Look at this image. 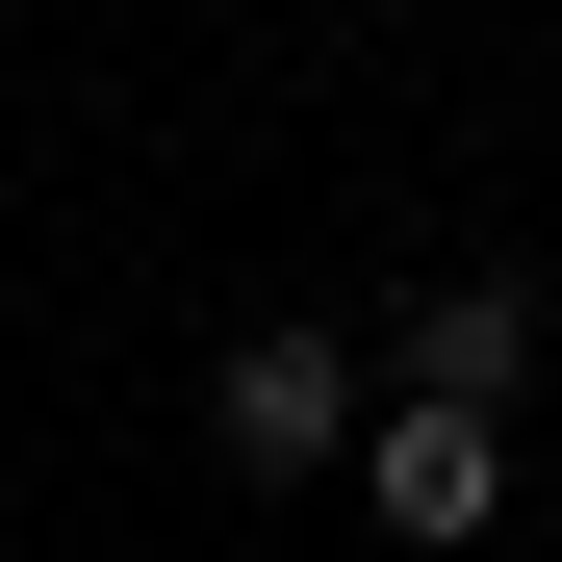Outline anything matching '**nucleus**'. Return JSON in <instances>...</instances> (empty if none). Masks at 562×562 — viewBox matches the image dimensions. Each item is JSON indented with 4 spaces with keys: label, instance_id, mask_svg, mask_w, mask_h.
<instances>
[{
    "label": "nucleus",
    "instance_id": "obj_1",
    "mask_svg": "<svg viewBox=\"0 0 562 562\" xmlns=\"http://www.w3.org/2000/svg\"><path fill=\"white\" fill-rule=\"evenodd\" d=\"M333 435H358V358L333 333H231V384H205V460H231V486H307Z\"/></svg>",
    "mask_w": 562,
    "mask_h": 562
},
{
    "label": "nucleus",
    "instance_id": "obj_2",
    "mask_svg": "<svg viewBox=\"0 0 562 562\" xmlns=\"http://www.w3.org/2000/svg\"><path fill=\"white\" fill-rule=\"evenodd\" d=\"M358 486H384L409 562H460V537L512 512V409H384V435H358Z\"/></svg>",
    "mask_w": 562,
    "mask_h": 562
},
{
    "label": "nucleus",
    "instance_id": "obj_3",
    "mask_svg": "<svg viewBox=\"0 0 562 562\" xmlns=\"http://www.w3.org/2000/svg\"><path fill=\"white\" fill-rule=\"evenodd\" d=\"M537 384V307H512V281H435V307H409V409H512Z\"/></svg>",
    "mask_w": 562,
    "mask_h": 562
}]
</instances>
